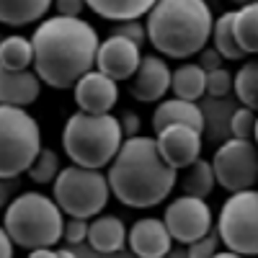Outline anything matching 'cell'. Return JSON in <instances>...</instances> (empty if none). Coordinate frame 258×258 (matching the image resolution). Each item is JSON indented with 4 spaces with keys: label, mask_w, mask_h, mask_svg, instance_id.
<instances>
[{
    "label": "cell",
    "mask_w": 258,
    "mask_h": 258,
    "mask_svg": "<svg viewBox=\"0 0 258 258\" xmlns=\"http://www.w3.org/2000/svg\"><path fill=\"white\" fill-rule=\"evenodd\" d=\"M0 258H13V243L3 225H0Z\"/></svg>",
    "instance_id": "8d00e7d4"
},
{
    "label": "cell",
    "mask_w": 258,
    "mask_h": 258,
    "mask_svg": "<svg viewBox=\"0 0 258 258\" xmlns=\"http://www.w3.org/2000/svg\"><path fill=\"white\" fill-rule=\"evenodd\" d=\"M57 258H78V255H75L70 248H59V250H57Z\"/></svg>",
    "instance_id": "ab89813d"
},
{
    "label": "cell",
    "mask_w": 258,
    "mask_h": 258,
    "mask_svg": "<svg viewBox=\"0 0 258 258\" xmlns=\"http://www.w3.org/2000/svg\"><path fill=\"white\" fill-rule=\"evenodd\" d=\"M3 227L13 245L36 250V248H54L62 240V212L52 197L39 191H24L13 197L3 214Z\"/></svg>",
    "instance_id": "277c9868"
},
{
    "label": "cell",
    "mask_w": 258,
    "mask_h": 258,
    "mask_svg": "<svg viewBox=\"0 0 258 258\" xmlns=\"http://www.w3.org/2000/svg\"><path fill=\"white\" fill-rule=\"evenodd\" d=\"M235 6H250V3H258V0H230Z\"/></svg>",
    "instance_id": "60d3db41"
},
{
    "label": "cell",
    "mask_w": 258,
    "mask_h": 258,
    "mask_svg": "<svg viewBox=\"0 0 258 258\" xmlns=\"http://www.w3.org/2000/svg\"><path fill=\"white\" fill-rule=\"evenodd\" d=\"M83 6H85L83 0H54L57 16H64V18H80Z\"/></svg>",
    "instance_id": "836d02e7"
},
{
    "label": "cell",
    "mask_w": 258,
    "mask_h": 258,
    "mask_svg": "<svg viewBox=\"0 0 258 258\" xmlns=\"http://www.w3.org/2000/svg\"><path fill=\"white\" fill-rule=\"evenodd\" d=\"M140 59H142V52H140L137 44H132V41L124 39V36H114L111 34V36H106L98 44L96 68L106 78L121 83V80H129L137 73Z\"/></svg>",
    "instance_id": "7c38bea8"
},
{
    "label": "cell",
    "mask_w": 258,
    "mask_h": 258,
    "mask_svg": "<svg viewBox=\"0 0 258 258\" xmlns=\"http://www.w3.org/2000/svg\"><path fill=\"white\" fill-rule=\"evenodd\" d=\"M54 0H0V24L29 26L49 11Z\"/></svg>",
    "instance_id": "ffe728a7"
},
{
    "label": "cell",
    "mask_w": 258,
    "mask_h": 258,
    "mask_svg": "<svg viewBox=\"0 0 258 258\" xmlns=\"http://www.w3.org/2000/svg\"><path fill=\"white\" fill-rule=\"evenodd\" d=\"M232 91V73H227L225 68L207 73V93L212 98H222Z\"/></svg>",
    "instance_id": "f1b7e54d"
},
{
    "label": "cell",
    "mask_w": 258,
    "mask_h": 258,
    "mask_svg": "<svg viewBox=\"0 0 258 258\" xmlns=\"http://www.w3.org/2000/svg\"><path fill=\"white\" fill-rule=\"evenodd\" d=\"M217 238L238 255H258V191L230 194L217 217Z\"/></svg>",
    "instance_id": "ba28073f"
},
{
    "label": "cell",
    "mask_w": 258,
    "mask_h": 258,
    "mask_svg": "<svg viewBox=\"0 0 258 258\" xmlns=\"http://www.w3.org/2000/svg\"><path fill=\"white\" fill-rule=\"evenodd\" d=\"M253 137H255V147H258V116H255V129H253Z\"/></svg>",
    "instance_id": "b9f144b4"
},
{
    "label": "cell",
    "mask_w": 258,
    "mask_h": 258,
    "mask_svg": "<svg viewBox=\"0 0 258 258\" xmlns=\"http://www.w3.org/2000/svg\"><path fill=\"white\" fill-rule=\"evenodd\" d=\"M212 258H245V255H238V253H232V250H222V253H214Z\"/></svg>",
    "instance_id": "f35d334b"
},
{
    "label": "cell",
    "mask_w": 258,
    "mask_h": 258,
    "mask_svg": "<svg viewBox=\"0 0 258 258\" xmlns=\"http://www.w3.org/2000/svg\"><path fill=\"white\" fill-rule=\"evenodd\" d=\"M235 41L245 54H258V3L240 6V11H235Z\"/></svg>",
    "instance_id": "603a6c76"
},
{
    "label": "cell",
    "mask_w": 258,
    "mask_h": 258,
    "mask_svg": "<svg viewBox=\"0 0 258 258\" xmlns=\"http://www.w3.org/2000/svg\"><path fill=\"white\" fill-rule=\"evenodd\" d=\"M111 34H114V36L129 39V41H132V44H137V47H142L145 39H147L145 26L140 24V21H121V24H116V26L111 29Z\"/></svg>",
    "instance_id": "1f68e13d"
},
{
    "label": "cell",
    "mask_w": 258,
    "mask_h": 258,
    "mask_svg": "<svg viewBox=\"0 0 258 258\" xmlns=\"http://www.w3.org/2000/svg\"><path fill=\"white\" fill-rule=\"evenodd\" d=\"M41 93V80L34 70H21L11 73L0 68V106H16L26 109L31 106Z\"/></svg>",
    "instance_id": "2e32d148"
},
{
    "label": "cell",
    "mask_w": 258,
    "mask_h": 258,
    "mask_svg": "<svg viewBox=\"0 0 258 258\" xmlns=\"http://www.w3.org/2000/svg\"><path fill=\"white\" fill-rule=\"evenodd\" d=\"M59 170H62V168H59V155L54 153L52 147H41L39 155L34 158V163H31V168L26 170V173H29V178H31L34 183L44 186V183H52V181L57 178Z\"/></svg>",
    "instance_id": "4316f807"
},
{
    "label": "cell",
    "mask_w": 258,
    "mask_h": 258,
    "mask_svg": "<svg viewBox=\"0 0 258 258\" xmlns=\"http://www.w3.org/2000/svg\"><path fill=\"white\" fill-rule=\"evenodd\" d=\"M255 111L245 109V106H240V109H235L232 116H230V132L235 140H250L253 137V129H255Z\"/></svg>",
    "instance_id": "83f0119b"
},
{
    "label": "cell",
    "mask_w": 258,
    "mask_h": 258,
    "mask_svg": "<svg viewBox=\"0 0 258 258\" xmlns=\"http://www.w3.org/2000/svg\"><path fill=\"white\" fill-rule=\"evenodd\" d=\"M83 3L96 16L121 24V21H140L158 0H83Z\"/></svg>",
    "instance_id": "d6986e66"
},
{
    "label": "cell",
    "mask_w": 258,
    "mask_h": 258,
    "mask_svg": "<svg viewBox=\"0 0 258 258\" xmlns=\"http://www.w3.org/2000/svg\"><path fill=\"white\" fill-rule=\"evenodd\" d=\"M214 18L207 0H158L147 13V41L170 59L199 54L212 36Z\"/></svg>",
    "instance_id": "3957f363"
},
{
    "label": "cell",
    "mask_w": 258,
    "mask_h": 258,
    "mask_svg": "<svg viewBox=\"0 0 258 258\" xmlns=\"http://www.w3.org/2000/svg\"><path fill=\"white\" fill-rule=\"evenodd\" d=\"M101 39L83 18L54 16L36 26L31 36L34 73L49 88L64 91L93 70Z\"/></svg>",
    "instance_id": "6da1fadb"
},
{
    "label": "cell",
    "mask_w": 258,
    "mask_h": 258,
    "mask_svg": "<svg viewBox=\"0 0 258 258\" xmlns=\"http://www.w3.org/2000/svg\"><path fill=\"white\" fill-rule=\"evenodd\" d=\"M73 98L83 114H109L119 101V83L91 70L73 85Z\"/></svg>",
    "instance_id": "4fadbf2b"
},
{
    "label": "cell",
    "mask_w": 258,
    "mask_h": 258,
    "mask_svg": "<svg viewBox=\"0 0 258 258\" xmlns=\"http://www.w3.org/2000/svg\"><path fill=\"white\" fill-rule=\"evenodd\" d=\"M155 145H158L160 158L170 168L183 170L191 163H197L202 155V132L186 124H173L155 132Z\"/></svg>",
    "instance_id": "8fae6325"
},
{
    "label": "cell",
    "mask_w": 258,
    "mask_h": 258,
    "mask_svg": "<svg viewBox=\"0 0 258 258\" xmlns=\"http://www.w3.org/2000/svg\"><path fill=\"white\" fill-rule=\"evenodd\" d=\"M170 91L176 93V98L197 103L207 93V73L197 62H186L170 75Z\"/></svg>",
    "instance_id": "44dd1931"
},
{
    "label": "cell",
    "mask_w": 258,
    "mask_h": 258,
    "mask_svg": "<svg viewBox=\"0 0 258 258\" xmlns=\"http://www.w3.org/2000/svg\"><path fill=\"white\" fill-rule=\"evenodd\" d=\"M119 126H121L124 140H129V137H137V135H140L142 121H140V116H137L135 111H124V116L119 119Z\"/></svg>",
    "instance_id": "d6a6232c"
},
{
    "label": "cell",
    "mask_w": 258,
    "mask_h": 258,
    "mask_svg": "<svg viewBox=\"0 0 258 258\" xmlns=\"http://www.w3.org/2000/svg\"><path fill=\"white\" fill-rule=\"evenodd\" d=\"M199 57H202V59H199L197 64H199V68H202L204 73H212V70H220V68H222V64H220V62H222V57L217 54V49H214V47H212V49H209V47H204V49L199 52Z\"/></svg>",
    "instance_id": "e575fe53"
},
{
    "label": "cell",
    "mask_w": 258,
    "mask_h": 258,
    "mask_svg": "<svg viewBox=\"0 0 258 258\" xmlns=\"http://www.w3.org/2000/svg\"><path fill=\"white\" fill-rule=\"evenodd\" d=\"M106 178L111 197H116L124 207L150 209L165 202V197L173 191L178 170L160 158L155 137L137 135L121 142Z\"/></svg>",
    "instance_id": "7a4b0ae2"
},
{
    "label": "cell",
    "mask_w": 258,
    "mask_h": 258,
    "mask_svg": "<svg viewBox=\"0 0 258 258\" xmlns=\"http://www.w3.org/2000/svg\"><path fill=\"white\" fill-rule=\"evenodd\" d=\"M41 150L39 124L26 109L0 106V178L13 181L31 168Z\"/></svg>",
    "instance_id": "52a82bcc"
},
{
    "label": "cell",
    "mask_w": 258,
    "mask_h": 258,
    "mask_svg": "<svg viewBox=\"0 0 258 258\" xmlns=\"http://www.w3.org/2000/svg\"><path fill=\"white\" fill-rule=\"evenodd\" d=\"M214 181L225 191L238 194L253 188L258 181V147L250 140H225L212 158Z\"/></svg>",
    "instance_id": "9c48e42d"
},
{
    "label": "cell",
    "mask_w": 258,
    "mask_h": 258,
    "mask_svg": "<svg viewBox=\"0 0 258 258\" xmlns=\"http://www.w3.org/2000/svg\"><path fill=\"white\" fill-rule=\"evenodd\" d=\"M232 91L245 109L258 114V59L243 64V68L232 75Z\"/></svg>",
    "instance_id": "484cf974"
},
{
    "label": "cell",
    "mask_w": 258,
    "mask_h": 258,
    "mask_svg": "<svg viewBox=\"0 0 258 258\" xmlns=\"http://www.w3.org/2000/svg\"><path fill=\"white\" fill-rule=\"evenodd\" d=\"M124 142L119 119L111 114H73L62 132V150L73 165L101 170L111 165Z\"/></svg>",
    "instance_id": "5b68a950"
},
{
    "label": "cell",
    "mask_w": 258,
    "mask_h": 258,
    "mask_svg": "<svg viewBox=\"0 0 258 258\" xmlns=\"http://www.w3.org/2000/svg\"><path fill=\"white\" fill-rule=\"evenodd\" d=\"M13 191H16L13 181H3V178H0V209H8V204L13 202V199H11Z\"/></svg>",
    "instance_id": "d590c367"
},
{
    "label": "cell",
    "mask_w": 258,
    "mask_h": 258,
    "mask_svg": "<svg viewBox=\"0 0 258 258\" xmlns=\"http://www.w3.org/2000/svg\"><path fill=\"white\" fill-rule=\"evenodd\" d=\"M62 240L70 243V245H78L83 240H88V220H78V217H70L62 227Z\"/></svg>",
    "instance_id": "4dcf8cb0"
},
{
    "label": "cell",
    "mask_w": 258,
    "mask_h": 258,
    "mask_svg": "<svg viewBox=\"0 0 258 258\" xmlns=\"http://www.w3.org/2000/svg\"><path fill=\"white\" fill-rule=\"evenodd\" d=\"M52 199L62 214L78 220H91L106 209L111 199L109 178L101 170L68 165L52 181Z\"/></svg>",
    "instance_id": "8992f818"
},
{
    "label": "cell",
    "mask_w": 258,
    "mask_h": 258,
    "mask_svg": "<svg viewBox=\"0 0 258 258\" xmlns=\"http://www.w3.org/2000/svg\"><path fill=\"white\" fill-rule=\"evenodd\" d=\"M29 258H57V250H52V248H36V250L29 253Z\"/></svg>",
    "instance_id": "74e56055"
},
{
    "label": "cell",
    "mask_w": 258,
    "mask_h": 258,
    "mask_svg": "<svg viewBox=\"0 0 258 258\" xmlns=\"http://www.w3.org/2000/svg\"><path fill=\"white\" fill-rule=\"evenodd\" d=\"M170 75H173V70L168 68V62L163 57L145 54L140 59L137 73L129 78L132 80L129 83V93L142 103H155L170 91Z\"/></svg>",
    "instance_id": "5bb4252c"
},
{
    "label": "cell",
    "mask_w": 258,
    "mask_h": 258,
    "mask_svg": "<svg viewBox=\"0 0 258 258\" xmlns=\"http://www.w3.org/2000/svg\"><path fill=\"white\" fill-rule=\"evenodd\" d=\"M183 181H181V188H183V197H194V199H204L214 191L217 181H214V170H212V163L207 160H197L191 163L188 168H183Z\"/></svg>",
    "instance_id": "cb8c5ba5"
},
{
    "label": "cell",
    "mask_w": 258,
    "mask_h": 258,
    "mask_svg": "<svg viewBox=\"0 0 258 258\" xmlns=\"http://www.w3.org/2000/svg\"><path fill=\"white\" fill-rule=\"evenodd\" d=\"M173 124H186L191 129H204V111L199 109L194 101H183V98H165L158 103V109L153 114V129L160 132L165 126Z\"/></svg>",
    "instance_id": "e0dca14e"
},
{
    "label": "cell",
    "mask_w": 258,
    "mask_h": 258,
    "mask_svg": "<svg viewBox=\"0 0 258 258\" xmlns=\"http://www.w3.org/2000/svg\"><path fill=\"white\" fill-rule=\"evenodd\" d=\"M232 24H235V11H227L222 13L217 21H214L212 26V41H214V49L222 59H243L245 52L238 47V41H235V31H232Z\"/></svg>",
    "instance_id": "d4e9b609"
},
{
    "label": "cell",
    "mask_w": 258,
    "mask_h": 258,
    "mask_svg": "<svg viewBox=\"0 0 258 258\" xmlns=\"http://www.w3.org/2000/svg\"><path fill=\"white\" fill-rule=\"evenodd\" d=\"M163 222L170 232V238L176 243H194L212 232L214 214L204 199H194V197H176L165 207Z\"/></svg>",
    "instance_id": "30bf717a"
},
{
    "label": "cell",
    "mask_w": 258,
    "mask_h": 258,
    "mask_svg": "<svg viewBox=\"0 0 258 258\" xmlns=\"http://www.w3.org/2000/svg\"><path fill=\"white\" fill-rule=\"evenodd\" d=\"M31 64H34L31 39L18 36V34L0 39V68H3V70L21 73V70H29Z\"/></svg>",
    "instance_id": "7402d4cb"
},
{
    "label": "cell",
    "mask_w": 258,
    "mask_h": 258,
    "mask_svg": "<svg viewBox=\"0 0 258 258\" xmlns=\"http://www.w3.org/2000/svg\"><path fill=\"white\" fill-rule=\"evenodd\" d=\"M126 227L116 214H98L93 222H88V245L96 253H116L126 243Z\"/></svg>",
    "instance_id": "ac0fdd59"
},
{
    "label": "cell",
    "mask_w": 258,
    "mask_h": 258,
    "mask_svg": "<svg viewBox=\"0 0 258 258\" xmlns=\"http://www.w3.org/2000/svg\"><path fill=\"white\" fill-rule=\"evenodd\" d=\"M126 243L137 258H165L173 245V238L165 227L163 220L158 217H145L132 225L126 232Z\"/></svg>",
    "instance_id": "9a60e30c"
},
{
    "label": "cell",
    "mask_w": 258,
    "mask_h": 258,
    "mask_svg": "<svg viewBox=\"0 0 258 258\" xmlns=\"http://www.w3.org/2000/svg\"><path fill=\"white\" fill-rule=\"evenodd\" d=\"M217 245H220V238L214 232H209V235H204V238L188 243L186 258H212L214 253H217Z\"/></svg>",
    "instance_id": "f546056e"
}]
</instances>
